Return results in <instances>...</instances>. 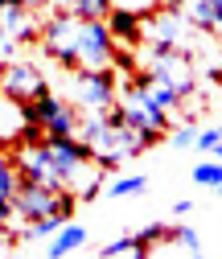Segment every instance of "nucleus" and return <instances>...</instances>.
<instances>
[{
    "label": "nucleus",
    "mask_w": 222,
    "mask_h": 259,
    "mask_svg": "<svg viewBox=\"0 0 222 259\" xmlns=\"http://www.w3.org/2000/svg\"><path fill=\"white\" fill-rule=\"evenodd\" d=\"M115 111H119V119L128 123V127H136V132H144V136H152V140H161L169 127H173V115L148 99V91H144V82H140L136 74L119 87Z\"/></svg>",
    "instance_id": "1"
},
{
    "label": "nucleus",
    "mask_w": 222,
    "mask_h": 259,
    "mask_svg": "<svg viewBox=\"0 0 222 259\" xmlns=\"http://www.w3.org/2000/svg\"><path fill=\"white\" fill-rule=\"evenodd\" d=\"M115 37L107 21H91V17H78V29H74V62L78 70H107L115 66Z\"/></svg>",
    "instance_id": "2"
},
{
    "label": "nucleus",
    "mask_w": 222,
    "mask_h": 259,
    "mask_svg": "<svg viewBox=\"0 0 222 259\" xmlns=\"http://www.w3.org/2000/svg\"><path fill=\"white\" fill-rule=\"evenodd\" d=\"M144 74L161 78L169 87H177L185 99L198 91V66L185 50H173V46H148V58H144Z\"/></svg>",
    "instance_id": "3"
},
{
    "label": "nucleus",
    "mask_w": 222,
    "mask_h": 259,
    "mask_svg": "<svg viewBox=\"0 0 222 259\" xmlns=\"http://www.w3.org/2000/svg\"><path fill=\"white\" fill-rule=\"evenodd\" d=\"M119 95L115 66L107 70H70V103L78 111H107Z\"/></svg>",
    "instance_id": "4"
},
{
    "label": "nucleus",
    "mask_w": 222,
    "mask_h": 259,
    "mask_svg": "<svg viewBox=\"0 0 222 259\" xmlns=\"http://www.w3.org/2000/svg\"><path fill=\"white\" fill-rule=\"evenodd\" d=\"M25 119H37L46 127V136H78V107L70 99H62V95H54V91L29 99Z\"/></svg>",
    "instance_id": "5"
},
{
    "label": "nucleus",
    "mask_w": 222,
    "mask_h": 259,
    "mask_svg": "<svg viewBox=\"0 0 222 259\" xmlns=\"http://www.w3.org/2000/svg\"><path fill=\"white\" fill-rule=\"evenodd\" d=\"M0 91L13 95V99H21V103H29V99H37V95L50 91V78L37 70V62H25V58L17 54L13 62L0 66Z\"/></svg>",
    "instance_id": "6"
},
{
    "label": "nucleus",
    "mask_w": 222,
    "mask_h": 259,
    "mask_svg": "<svg viewBox=\"0 0 222 259\" xmlns=\"http://www.w3.org/2000/svg\"><path fill=\"white\" fill-rule=\"evenodd\" d=\"M21 127H25V103L0 91V152L21 140Z\"/></svg>",
    "instance_id": "7"
},
{
    "label": "nucleus",
    "mask_w": 222,
    "mask_h": 259,
    "mask_svg": "<svg viewBox=\"0 0 222 259\" xmlns=\"http://www.w3.org/2000/svg\"><path fill=\"white\" fill-rule=\"evenodd\" d=\"M103 21H107V29H111L115 46H140V13L111 5V13H107Z\"/></svg>",
    "instance_id": "8"
},
{
    "label": "nucleus",
    "mask_w": 222,
    "mask_h": 259,
    "mask_svg": "<svg viewBox=\"0 0 222 259\" xmlns=\"http://www.w3.org/2000/svg\"><path fill=\"white\" fill-rule=\"evenodd\" d=\"M86 247V226H74V222H62L58 231L50 235V259H62V255H70Z\"/></svg>",
    "instance_id": "9"
},
{
    "label": "nucleus",
    "mask_w": 222,
    "mask_h": 259,
    "mask_svg": "<svg viewBox=\"0 0 222 259\" xmlns=\"http://www.w3.org/2000/svg\"><path fill=\"white\" fill-rule=\"evenodd\" d=\"M144 185H148L144 173H128V177H111V181H103V189L111 193V198H132V193H144Z\"/></svg>",
    "instance_id": "10"
},
{
    "label": "nucleus",
    "mask_w": 222,
    "mask_h": 259,
    "mask_svg": "<svg viewBox=\"0 0 222 259\" xmlns=\"http://www.w3.org/2000/svg\"><path fill=\"white\" fill-rule=\"evenodd\" d=\"M189 177H194V185H202V189H218L222 193V160H202V165H194V173H189Z\"/></svg>",
    "instance_id": "11"
},
{
    "label": "nucleus",
    "mask_w": 222,
    "mask_h": 259,
    "mask_svg": "<svg viewBox=\"0 0 222 259\" xmlns=\"http://www.w3.org/2000/svg\"><path fill=\"white\" fill-rule=\"evenodd\" d=\"M115 255H136V259H144V255H148V243H140V235L115 239V243L103 247V259H115Z\"/></svg>",
    "instance_id": "12"
},
{
    "label": "nucleus",
    "mask_w": 222,
    "mask_h": 259,
    "mask_svg": "<svg viewBox=\"0 0 222 259\" xmlns=\"http://www.w3.org/2000/svg\"><path fill=\"white\" fill-rule=\"evenodd\" d=\"M17 185H21V173H17V165H13V156L0 152V198H9V202H13Z\"/></svg>",
    "instance_id": "13"
},
{
    "label": "nucleus",
    "mask_w": 222,
    "mask_h": 259,
    "mask_svg": "<svg viewBox=\"0 0 222 259\" xmlns=\"http://www.w3.org/2000/svg\"><path fill=\"white\" fill-rule=\"evenodd\" d=\"M70 13L74 17H91V21H103L111 13V0H70Z\"/></svg>",
    "instance_id": "14"
},
{
    "label": "nucleus",
    "mask_w": 222,
    "mask_h": 259,
    "mask_svg": "<svg viewBox=\"0 0 222 259\" xmlns=\"http://www.w3.org/2000/svg\"><path fill=\"white\" fill-rule=\"evenodd\" d=\"M165 239H169V243H177V247H185V251H202L198 231H189V226H173V231H169Z\"/></svg>",
    "instance_id": "15"
},
{
    "label": "nucleus",
    "mask_w": 222,
    "mask_h": 259,
    "mask_svg": "<svg viewBox=\"0 0 222 259\" xmlns=\"http://www.w3.org/2000/svg\"><path fill=\"white\" fill-rule=\"evenodd\" d=\"M169 140H173L177 148H194V144H198V127H194V123H181V127H169Z\"/></svg>",
    "instance_id": "16"
},
{
    "label": "nucleus",
    "mask_w": 222,
    "mask_h": 259,
    "mask_svg": "<svg viewBox=\"0 0 222 259\" xmlns=\"http://www.w3.org/2000/svg\"><path fill=\"white\" fill-rule=\"evenodd\" d=\"M214 144H222V127H202L194 148H202V152H214Z\"/></svg>",
    "instance_id": "17"
},
{
    "label": "nucleus",
    "mask_w": 222,
    "mask_h": 259,
    "mask_svg": "<svg viewBox=\"0 0 222 259\" xmlns=\"http://www.w3.org/2000/svg\"><path fill=\"white\" fill-rule=\"evenodd\" d=\"M17 54H21V46H17V41L5 33V29H0V66H5V62H13Z\"/></svg>",
    "instance_id": "18"
},
{
    "label": "nucleus",
    "mask_w": 222,
    "mask_h": 259,
    "mask_svg": "<svg viewBox=\"0 0 222 259\" xmlns=\"http://www.w3.org/2000/svg\"><path fill=\"white\" fill-rule=\"evenodd\" d=\"M17 226V214H13V202L9 198H0V231H13Z\"/></svg>",
    "instance_id": "19"
},
{
    "label": "nucleus",
    "mask_w": 222,
    "mask_h": 259,
    "mask_svg": "<svg viewBox=\"0 0 222 259\" xmlns=\"http://www.w3.org/2000/svg\"><path fill=\"white\" fill-rule=\"evenodd\" d=\"M189 210H194V202H189V198H181V202H173V214H177V218H185Z\"/></svg>",
    "instance_id": "20"
},
{
    "label": "nucleus",
    "mask_w": 222,
    "mask_h": 259,
    "mask_svg": "<svg viewBox=\"0 0 222 259\" xmlns=\"http://www.w3.org/2000/svg\"><path fill=\"white\" fill-rule=\"evenodd\" d=\"M210 156H214V160H222V144H214V152H210Z\"/></svg>",
    "instance_id": "21"
}]
</instances>
